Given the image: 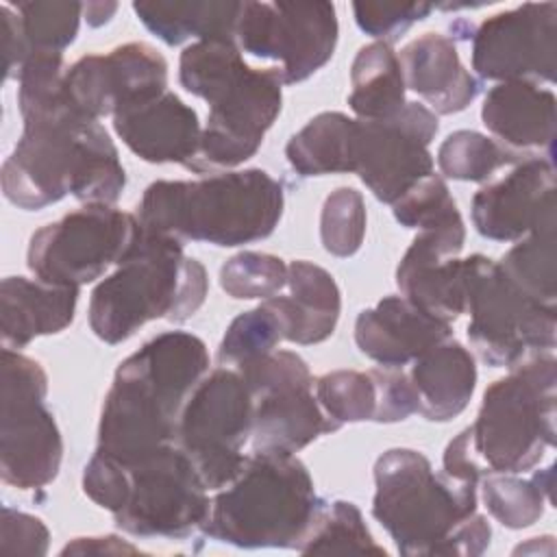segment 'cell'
Segmentation results:
<instances>
[{"mask_svg":"<svg viewBox=\"0 0 557 557\" xmlns=\"http://www.w3.org/2000/svg\"><path fill=\"white\" fill-rule=\"evenodd\" d=\"M113 131L141 161L181 163L185 168L196 159L202 135L198 113L172 91L117 111Z\"/></svg>","mask_w":557,"mask_h":557,"instance_id":"44dd1931","label":"cell"},{"mask_svg":"<svg viewBox=\"0 0 557 557\" xmlns=\"http://www.w3.org/2000/svg\"><path fill=\"white\" fill-rule=\"evenodd\" d=\"M557 218H544L498 261L507 278L533 300L555 307L557 300Z\"/></svg>","mask_w":557,"mask_h":557,"instance_id":"4dcf8cb0","label":"cell"},{"mask_svg":"<svg viewBox=\"0 0 557 557\" xmlns=\"http://www.w3.org/2000/svg\"><path fill=\"white\" fill-rule=\"evenodd\" d=\"M376 381V413L374 422L392 424L407 420L411 413H418V396L409 381V374L403 368H374Z\"/></svg>","mask_w":557,"mask_h":557,"instance_id":"7bdbcfd3","label":"cell"},{"mask_svg":"<svg viewBox=\"0 0 557 557\" xmlns=\"http://www.w3.org/2000/svg\"><path fill=\"white\" fill-rule=\"evenodd\" d=\"M448 337H453L448 322L424 313L405 296H385L355 320L357 348L381 368L409 366Z\"/></svg>","mask_w":557,"mask_h":557,"instance_id":"7402d4cb","label":"cell"},{"mask_svg":"<svg viewBox=\"0 0 557 557\" xmlns=\"http://www.w3.org/2000/svg\"><path fill=\"white\" fill-rule=\"evenodd\" d=\"M17 13L20 33L26 48V59L37 52L63 54V50L76 39L83 4L81 2H17L11 4Z\"/></svg>","mask_w":557,"mask_h":557,"instance_id":"e575fe53","label":"cell"},{"mask_svg":"<svg viewBox=\"0 0 557 557\" xmlns=\"http://www.w3.org/2000/svg\"><path fill=\"white\" fill-rule=\"evenodd\" d=\"M433 9L435 4L429 2H355L352 15L361 33L389 44Z\"/></svg>","mask_w":557,"mask_h":557,"instance_id":"60d3db41","label":"cell"},{"mask_svg":"<svg viewBox=\"0 0 557 557\" xmlns=\"http://www.w3.org/2000/svg\"><path fill=\"white\" fill-rule=\"evenodd\" d=\"M463 242V218L422 228L396 268L400 296L448 324L466 311L468 259H459Z\"/></svg>","mask_w":557,"mask_h":557,"instance_id":"d6986e66","label":"cell"},{"mask_svg":"<svg viewBox=\"0 0 557 557\" xmlns=\"http://www.w3.org/2000/svg\"><path fill=\"white\" fill-rule=\"evenodd\" d=\"M557 361L535 352L494 381L470 429V444L483 474H518L555 446Z\"/></svg>","mask_w":557,"mask_h":557,"instance_id":"ba28073f","label":"cell"},{"mask_svg":"<svg viewBox=\"0 0 557 557\" xmlns=\"http://www.w3.org/2000/svg\"><path fill=\"white\" fill-rule=\"evenodd\" d=\"M139 233L137 215L113 205H85L30 235L26 265L39 281L81 287L120 265Z\"/></svg>","mask_w":557,"mask_h":557,"instance_id":"7c38bea8","label":"cell"},{"mask_svg":"<svg viewBox=\"0 0 557 557\" xmlns=\"http://www.w3.org/2000/svg\"><path fill=\"white\" fill-rule=\"evenodd\" d=\"M442 472H446L448 476H453L457 481H466V483H474V485H479V481L485 476L483 468L476 461V455L472 450L468 426L448 442L444 457H442Z\"/></svg>","mask_w":557,"mask_h":557,"instance_id":"f6af8a7d","label":"cell"},{"mask_svg":"<svg viewBox=\"0 0 557 557\" xmlns=\"http://www.w3.org/2000/svg\"><path fill=\"white\" fill-rule=\"evenodd\" d=\"M0 35H2V57H4V78H17L20 67L26 61V48L17 24V13L9 2L0 7Z\"/></svg>","mask_w":557,"mask_h":557,"instance_id":"bcb514c9","label":"cell"},{"mask_svg":"<svg viewBox=\"0 0 557 557\" xmlns=\"http://www.w3.org/2000/svg\"><path fill=\"white\" fill-rule=\"evenodd\" d=\"M479 485L435 472L413 448H389L374 463L372 516L400 555L476 557L492 529L476 511Z\"/></svg>","mask_w":557,"mask_h":557,"instance_id":"3957f363","label":"cell"},{"mask_svg":"<svg viewBox=\"0 0 557 557\" xmlns=\"http://www.w3.org/2000/svg\"><path fill=\"white\" fill-rule=\"evenodd\" d=\"M63 54H30L17 72L22 135L2 163V194L24 211L74 196L115 205L126 187L120 152L98 120L85 117L65 94Z\"/></svg>","mask_w":557,"mask_h":557,"instance_id":"6da1fadb","label":"cell"},{"mask_svg":"<svg viewBox=\"0 0 557 557\" xmlns=\"http://www.w3.org/2000/svg\"><path fill=\"white\" fill-rule=\"evenodd\" d=\"M298 553H374L385 555L363 520L361 509L350 500L324 503L313 529Z\"/></svg>","mask_w":557,"mask_h":557,"instance_id":"d590c367","label":"cell"},{"mask_svg":"<svg viewBox=\"0 0 557 557\" xmlns=\"http://www.w3.org/2000/svg\"><path fill=\"white\" fill-rule=\"evenodd\" d=\"M50 544V531L41 518L2 507V533L0 550L11 555H46Z\"/></svg>","mask_w":557,"mask_h":557,"instance_id":"ee69618b","label":"cell"},{"mask_svg":"<svg viewBox=\"0 0 557 557\" xmlns=\"http://www.w3.org/2000/svg\"><path fill=\"white\" fill-rule=\"evenodd\" d=\"M250 435L252 396L239 370L220 366L207 372L181 409L174 444L194 461L211 492L239 474Z\"/></svg>","mask_w":557,"mask_h":557,"instance_id":"8fae6325","label":"cell"},{"mask_svg":"<svg viewBox=\"0 0 557 557\" xmlns=\"http://www.w3.org/2000/svg\"><path fill=\"white\" fill-rule=\"evenodd\" d=\"M437 131V115L422 102H407L385 120H359L355 174L376 200L394 205L433 174L435 161L429 146Z\"/></svg>","mask_w":557,"mask_h":557,"instance_id":"2e32d148","label":"cell"},{"mask_svg":"<svg viewBox=\"0 0 557 557\" xmlns=\"http://www.w3.org/2000/svg\"><path fill=\"white\" fill-rule=\"evenodd\" d=\"M339 24L331 2H242L235 44L242 52L276 61L285 85L322 70L337 46Z\"/></svg>","mask_w":557,"mask_h":557,"instance_id":"9a60e30c","label":"cell"},{"mask_svg":"<svg viewBox=\"0 0 557 557\" xmlns=\"http://www.w3.org/2000/svg\"><path fill=\"white\" fill-rule=\"evenodd\" d=\"M481 498L490 516L507 529H527L535 524L550 500L553 466L537 470L531 479L516 474H485Z\"/></svg>","mask_w":557,"mask_h":557,"instance_id":"1f68e13d","label":"cell"},{"mask_svg":"<svg viewBox=\"0 0 557 557\" xmlns=\"http://www.w3.org/2000/svg\"><path fill=\"white\" fill-rule=\"evenodd\" d=\"M520 154L479 131H455L437 148V168L446 178L485 183L500 168L516 165Z\"/></svg>","mask_w":557,"mask_h":557,"instance_id":"d6a6232c","label":"cell"},{"mask_svg":"<svg viewBox=\"0 0 557 557\" xmlns=\"http://www.w3.org/2000/svg\"><path fill=\"white\" fill-rule=\"evenodd\" d=\"M400 59L392 44L370 41L352 59L348 107L357 120H385L407 104Z\"/></svg>","mask_w":557,"mask_h":557,"instance_id":"f546056e","label":"cell"},{"mask_svg":"<svg viewBox=\"0 0 557 557\" xmlns=\"http://www.w3.org/2000/svg\"><path fill=\"white\" fill-rule=\"evenodd\" d=\"M357 117L322 111L311 117L285 146L292 170L300 176L355 174Z\"/></svg>","mask_w":557,"mask_h":557,"instance_id":"f1b7e54d","label":"cell"},{"mask_svg":"<svg viewBox=\"0 0 557 557\" xmlns=\"http://www.w3.org/2000/svg\"><path fill=\"white\" fill-rule=\"evenodd\" d=\"M281 342H285V322L274 300L268 298L228 324L218 346V363L239 368L276 350Z\"/></svg>","mask_w":557,"mask_h":557,"instance_id":"836d02e7","label":"cell"},{"mask_svg":"<svg viewBox=\"0 0 557 557\" xmlns=\"http://www.w3.org/2000/svg\"><path fill=\"white\" fill-rule=\"evenodd\" d=\"M65 94L89 120L115 115L128 104L168 91V61L146 41L85 54L65 70Z\"/></svg>","mask_w":557,"mask_h":557,"instance_id":"ac0fdd59","label":"cell"},{"mask_svg":"<svg viewBox=\"0 0 557 557\" xmlns=\"http://www.w3.org/2000/svg\"><path fill=\"white\" fill-rule=\"evenodd\" d=\"M128 468V496L113 513L115 524L135 537L183 540L202 531L211 498L194 461L172 442Z\"/></svg>","mask_w":557,"mask_h":557,"instance_id":"5bb4252c","label":"cell"},{"mask_svg":"<svg viewBox=\"0 0 557 557\" xmlns=\"http://www.w3.org/2000/svg\"><path fill=\"white\" fill-rule=\"evenodd\" d=\"M133 555L139 553L137 546L117 537V535H100V537H76L67 542L61 555Z\"/></svg>","mask_w":557,"mask_h":557,"instance_id":"7dc6e473","label":"cell"},{"mask_svg":"<svg viewBox=\"0 0 557 557\" xmlns=\"http://www.w3.org/2000/svg\"><path fill=\"white\" fill-rule=\"evenodd\" d=\"M283 207V185L261 168H246L196 181H154L135 215L146 233L233 248L272 235Z\"/></svg>","mask_w":557,"mask_h":557,"instance_id":"5b68a950","label":"cell"},{"mask_svg":"<svg viewBox=\"0 0 557 557\" xmlns=\"http://www.w3.org/2000/svg\"><path fill=\"white\" fill-rule=\"evenodd\" d=\"M287 285V263L270 252L242 250L220 268V287L235 300H268Z\"/></svg>","mask_w":557,"mask_h":557,"instance_id":"74e56055","label":"cell"},{"mask_svg":"<svg viewBox=\"0 0 557 557\" xmlns=\"http://www.w3.org/2000/svg\"><path fill=\"white\" fill-rule=\"evenodd\" d=\"M209 276L183 242L141 228L128 257L91 292L89 326L104 344L133 337L150 320L183 322L205 302Z\"/></svg>","mask_w":557,"mask_h":557,"instance_id":"52a82bcc","label":"cell"},{"mask_svg":"<svg viewBox=\"0 0 557 557\" xmlns=\"http://www.w3.org/2000/svg\"><path fill=\"white\" fill-rule=\"evenodd\" d=\"M407 374L418 396V413L431 422L457 418L476 387L474 355L453 337L413 359Z\"/></svg>","mask_w":557,"mask_h":557,"instance_id":"484cf974","label":"cell"},{"mask_svg":"<svg viewBox=\"0 0 557 557\" xmlns=\"http://www.w3.org/2000/svg\"><path fill=\"white\" fill-rule=\"evenodd\" d=\"M252 396V453L296 455L339 426L322 411L307 361L292 350H272L239 368Z\"/></svg>","mask_w":557,"mask_h":557,"instance_id":"4fadbf2b","label":"cell"},{"mask_svg":"<svg viewBox=\"0 0 557 557\" xmlns=\"http://www.w3.org/2000/svg\"><path fill=\"white\" fill-rule=\"evenodd\" d=\"M555 189L550 157L529 154L472 196V224L492 242H518L544 218L555 215Z\"/></svg>","mask_w":557,"mask_h":557,"instance_id":"ffe728a7","label":"cell"},{"mask_svg":"<svg viewBox=\"0 0 557 557\" xmlns=\"http://www.w3.org/2000/svg\"><path fill=\"white\" fill-rule=\"evenodd\" d=\"M209 372L207 344L165 331L128 355L104 396L96 450L133 463L174 442L181 409Z\"/></svg>","mask_w":557,"mask_h":557,"instance_id":"7a4b0ae2","label":"cell"},{"mask_svg":"<svg viewBox=\"0 0 557 557\" xmlns=\"http://www.w3.org/2000/svg\"><path fill=\"white\" fill-rule=\"evenodd\" d=\"M0 476L17 490H41L59 474L63 437L46 405L44 366L13 348L0 357Z\"/></svg>","mask_w":557,"mask_h":557,"instance_id":"9c48e42d","label":"cell"},{"mask_svg":"<svg viewBox=\"0 0 557 557\" xmlns=\"http://www.w3.org/2000/svg\"><path fill=\"white\" fill-rule=\"evenodd\" d=\"M405 85L418 94L435 115H453L479 96V81L459 59L457 46L442 33L411 39L398 54Z\"/></svg>","mask_w":557,"mask_h":557,"instance_id":"603a6c76","label":"cell"},{"mask_svg":"<svg viewBox=\"0 0 557 557\" xmlns=\"http://www.w3.org/2000/svg\"><path fill=\"white\" fill-rule=\"evenodd\" d=\"M287 296H272L285 322V342L309 346L329 339L342 313V292L329 270L307 259L287 263Z\"/></svg>","mask_w":557,"mask_h":557,"instance_id":"4316f807","label":"cell"},{"mask_svg":"<svg viewBox=\"0 0 557 557\" xmlns=\"http://www.w3.org/2000/svg\"><path fill=\"white\" fill-rule=\"evenodd\" d=\"M178 83L209 104L196 174L235 170L257 154L283 107V78L276 67H252L235 39H202L183 48Z\"/></svg>","mask_w":557,"mask_h":557,"instance_id":"277c9868","label":"cell"},{"mask_svg":"<svg viewBox=\"0 0 557 557\" xmlns=\"http://www.w3.org/2000/svg\"><path fill=\"white\" fill-rule=\"evenodd\" d=\"M466 259V333L476 355L492 368H513L535 352H553L557 309L518 289L498 261L483 255Z\"/></svg>","mask_w":557,"mask_h":557,"instance_id":"30bf717a","label":"cell"},{"mask_svg":"<svg viewBox=\"0 0 557 557\" xmlns=\"http://www.w3.org/2000/svg\"><path fill=\"white\" fill-rule=\"evenodd\" d=\"M392 207L398 224L416 231L431 228L448 220L461 218L457 202L450 196V189L440 174H429L426 178L416 183Z\"/></svg>","mask_w":557,"mask_h":557,"instance_id":"ab89813d","label":"cell"},{"mask_svg":"<svg viewBox=\"0 0 557 557\" xmlns=\"http://www.w3.org/2000/svg\"><path fill=\"white\" fill-rule=\"evenodd\" d=\"M366 224V202L355 187H337L324 198L320 239L333 257H352L363 244Z\"/></svg>","mask_w":557,"mask_h":557,"instance_id":"f35d334b","label":"cell"},{"mask_svg":"<svg viewBox=\"0 0 557 557\" xmlns=\"http://www.w3.org/2000/svg\"><path fill=\"white\" fill-rule=\"evenodd\" d=\"M115 11H117V2H87V4H83V17L94 28L107 24L113 17Z\"/></svg>","mask_w":557,"mask_h":557,"instance_id":"c3c4849f","label":"cell"},{"mask_svg":"<svg viewBox=\"0 0 557 557\" xmlns=\"http://www.w3.org/2000/svg\"><path fill=\"white\" fill-rule=\"evenodd\" d=\"M137 20L163 44L178 46L187 39H235L242 2L191 0V2H133Z\"/></svg>","mask_w":557,"mask_h":557,"instance_id":"83f0119b","label":"cell"},{"mask_svg":"<svg viewBox=\"0 0 557 557\" xmlns=\"http://www.w3.org/2000/svg\"><path fill=\"white\" fill-rule=\"evenodd\" d=\"M555 94L537 83L507 81L494 85L481 107L483 126L494 139L520 154L522 150L553 152L555 141Z\"/></svg>","mask_w":557,"mask_h":557,"instance_id":"cb8c5ba5","label":"cell"},{"mask_svg":"<svg viewBox=\"0 0 557 557\" xmlns=\"http://www.w3.org/2000/svg\"><path fill=\"white\" fill-rule=\"evenodd\" d=\"M78 287L7 276L0 285L2 348L20 350L35 337L54 335L74 322Z\"/></svg>","mask_w":557,"mask_h":557,"instance_id":"d4e9b609","label":"cell"},{"mask_svg":"<svg viewBox=\"0 0 557 557\" xmlns=\"http://www.w3.org/2000/svg\"><path fill=\"white\" fill-rule=\"evenodd\" d=\"M315 398L322 411L337 424L374 422L376 413V381L372 370H333L315 379Z\"/></svg>","mask_w":557,"mask_h":557,"instance_id":"8d00e7d4","label":"cell"},{"mask_svg":"<svg viewBox=\"0 0 557 557\" xmlns=\"http://www.w3.org/2000/svg\"><path fill=\"white\" fill-rule=\"evenodd\" d=\"M555 57V2H524L494 13L472 33V70L485 81L553 83Z\"/></svg>","mask_w":557,"mask_h":557,"instance_id":"e0dca14e","label":"cell"},{"mask_svg":"<svg viewBox=\"0 0 557 557\" xmlns=\"http://www.w3.org/2000/svg\"><path fill=\"white\" fill-rule=\"evenodd\" d=\"M322 507L296 455L250 453L239 474L215 490L202 533L237 548L298 550Z\"/></svg>","mask_w":557,"mask_h":557,"instance_id":"8992f818","label":"cell"},{"mask_svg":"<svg viewBox=\"0 0 557 557\" xmlns=\"http://www.w3.org/2000/svg\"><path fill=\"white\" fill-rule=\"evenodd\" d=\"M83 492L102 509L115 513L128 496V468L120 459L96 450L83 470Z\"/></svg>","mask_w":557,"mask_h":557,"instance_id":"b9f144b4","label":"cell"}]
</instances>
